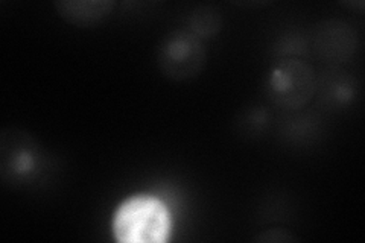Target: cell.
Returning a JSON list of instances; mask_svg holds the SVG:
<instances>
[{
  "mask_svg": "<svg viewBox=\"0 0 365 243\" xmlns=\"http://www.w3.org/2000/svg\"><path fill=\"white\" fill-rule=\"evenodd\" d=\"M113 234L122 243H162L170 234L168 207L155 196L137 195L113 217Z\"/></svg>",
  "mask_w": 365,
  "mask_h": 243,
  "instance_id": "cell-1",
  "label": "cell"
},
{
  "mask_svg": "<svg viewBox=\"0 0 365 243\" xmlns=\"http://www.w3.org/2000/svg\"><path fill=\"white\" fill-rule=\"evenodd\" d=\"M268 95L276 105L299 110L315 95L317 78L314 68L299 58H283L268 75Z\"/></svg>",
  "mask_w": 365,
  "mask_h": 243,
  "instance_id": "cell-2",
  "label": "cell"
},
{
  "mask_svg": "<svg viewBox=\"0 0 365 243\" xmlns=\"http://www.w3.org/2000/svg\"><path fill=\"white\" fill-rule=\"evenodd\" d=\"M205 52L201 38L190 31L177 29L162 40L157 51L160 72L173 81H187L200 75L205 64Z\"/></svg>",
  "mask_w": 365,
  "mask_h": 243,
  "instance_id": "cell-3",
  "label": "cell"
},
{
  "mask_svg": "<svg viewBox=\"0 0 365 243\" xmlns=\"http://www.w3.org/2000/svg\"><path fill=\"white\" fill-rule=\"evenodd\" d=\"M315 48L327 61H347L358 48L356 32L341 20H326L317 26Z\"/></svg>",
  "mask_w": 365,
  "mask_h": 243,
  "instance_id": "cell-4",
  "label": "cell"
},
{
  "mask_svg": "<svg viewBox=\"0 0 365 243\" xmlns=\"http://www.w3.org/2000/svg\"><path fill=\"white\" fill-rule=\"evenodd\" d=\"M53 6L67 23L88 28L104 21L113 13L116 2L114 0H60Z\"/></svg>",
  "mask_w": 365,
  "mask_h": 243,
  "instance_id": "cell-5",
  "label": "cell"
},
{
  "mask_svg": "<svg viewBox=\"0 0 365 243\" xmlns=\"http://www.w3.org/2000/svg\"><path fill=\"white\" fill-rule=\"evenodd\" d=\"M40 165L38 149L31 142V138L23 137L16 138L13 142V148H9L6 143L2 145V172L4 177L8 173L13 180L26 181L36 173V167Z\"/></svg>",
  "mask_w": 365,
  "mask_h": 243,
  "instance_id": "cell-6",
  "label": "cell"
},
{
  "mask_svg": "<svg viewBox=\"0 0 365 243\" xmlns=\"http://www.w3.org/2000/svg\"><path fill=\"white\" fill-rule=\"evenodd\" d=\"M322 98L329 105L332 107H344L355 99L356 84L347 72L332 68L323 75L322 78Z\"/></svg>",
  "mask_w": 365,
  "mask_h": 243,
  "instance_id": "cell-7",
  "label": "cell"
},
{
  "mask_svg": "<svg viewBox=\"0 0 365 243\" xmlns=\"http://www.w3.org/2000/svg\"><path fill=\"white\" fill-rule=\"evenodd\" d=\"M222 28V16L216 8L202 5L195 8L189 16V31L198 38H209Z\"/></svg>",
  "mask_w": 365,
  "mask_h": 243,
  "instance_id": "cell-8",
  "label": "cell"
},
{
  "mask_svg": "<svg viewBox=\"0 0 365 243\" xmlns=\"http://www.w3.org/2000/svg\"><path fill=\"white\" fill-rule=\"evenodd\" d=\"M274 233H279L276 236H272L271 231H265V233H262L260 236L256 237V240L259 242H292L297 240V237L294 234H289L288 231L284 229H274Z\"/></svg>",
  "mask_w": 365,
  "mask_h": 243,
  "instance_id": "cell-9",
  "label": "cell"
}]
</instances>
